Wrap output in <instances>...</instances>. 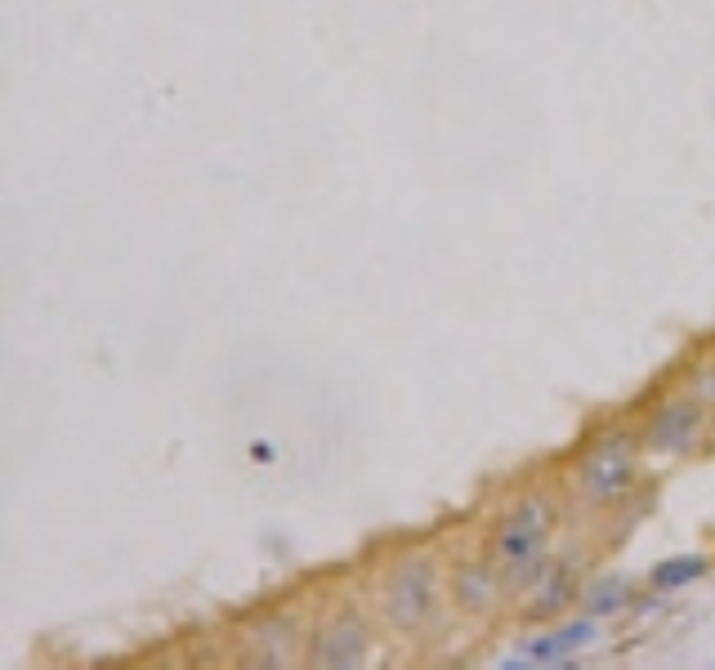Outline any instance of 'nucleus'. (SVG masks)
Returning <instances> with one entry per match:
<instances>
[{
  "label": "nucleus",
  "mask_w": 715,
  "mask_h": 670,
  "mask_svg": "<svg viewBox=\"0 0 715 670\" xmlns=\"http://www.w3.org/2000/svg\"><path fill=\"white\" fill-rule=\"evenodd\" d=\"M447 599H452V608L461 612V617H492L497 612V603L505 599V577L501 568L483 554V559H461L452 563V572H447Z\"/></svg>",
  "instance_id": "nucleus-7"
},
{
  "label": "nucleus",
  "mask_w": 715,
  "mask_h": 670,
  "mask_svg": "<svg viewBox=\"0 0 715 670\" xmlns=\"http://www.w3.org/2000/svg\"><path fill=\"white\" fill-rule=\"evenodd\" d=\"M559 501L550 492H523L514 496L510 505L501 510L497 528L488 536V559L501 568L505 577V595L523 599L537 577L550 568V545H555L559 532Z\"/></svg>",
  "instance_id": "nucleus-1"
},
{
  "label": "nucleus",
  "mask_w": 715,
  "mask_h": 670,
  "mask_svg": "<svg viewBox=\"0 0 715 670\" xmlns=\"http://www.w3.org/2000/svg\"><path fill=\"white\" fill-rule=\"evenodd\" d=\"M702 434H707V402L693 394H675L653 407V416H648L640 429V443L648 456L680 461V456L698 452Z\"/></svg>",
  "instance_id": "nucleus-5"
},
{
  "label": "nucleus",
  "mask_w": 715,
  "mask_h": 670,
  "mask_svg": "<svg viewBox=\"0 0 715 670\" xmlns=\"http://www.w3.org/2000/svg\"><path fill=\"white\" fill-rule=\"evenodd\" d=\"M376 653V635H371L367 612L354 603H340L318 621L309 635V662L322 670H358Z\"/></svg>",
  "instance_id": "nucleus-4"
},
{
  "label": "nucleus",
  "mask_w": 715,
  "mask_h": 670,
  "mask_svg": "<svg viewBox=\"0 0 715 670\" xmlns=\"http://www.w3.org/2000/svg\"><path fill=\"white\" fill-rule=\"evenodd\" d=\"M577 577H572L568 563L550 559V568L537 577V586L528 590V617H564V612L572 608V599H577Z\"/></svg>",
  "instance_id": "nucleus-9"
},
{
  "label": "nucleus",
  "mask_w": 715,
  "mask_h": 670,
  "mask_svg": "<svg viewBox=\"0 0 715 670\" xmlns=\"http://www.w3.org/2000/svg\"><path fill=\"white\" fill-rule=\"evenodd\" d=\"M693 398H702L707 407H715V362L702 371H693Z\"/></svg>",
  "instance_id": "nucleus-12"
},
{
  "label": "nucleus",
  "mask_w": 715,
  "mask_h": 670,
  "mask_svg": "<svg viewBox=\"0 0 715 670\" xmlns=\"http://www.w3.org/2000/svg\"><path fill=\"white\" fill-rule=\"evenodd\" d=\"M581 608L599 621L626 617L635 608V581L631 577H595L586 590H581Z\"/></svg>",
  "instance_id": "nucleus-11"
},
{
  "label": "nucleus",
  "mask_w": 715,
  "mask_h": 670,
  "mask_svg": "<svg viewBox=\"0 0 715 670\" xmlns=\"http://www.w3.org/2000/svg\"><path fill=\"white\" fill-rule=\"evenodd\" d=\"M707 572H711V559L698 550L666 554V559H657L653 572H648V590H653V595H680V590L698 586Z\"/></svg>",
  "instance_id": "nucleus-10"
},
{
  "label": "nucleus",
  "mask_w": 715,
  "mask_h": 670,
  "mask_svg": "<svg viewBox=\"0 0 715 670\" xmlns=\"http://www.w3.org/2000/svg\"><path fill=\"white\" fill-rule=\"evenodd\" d=\"M590 644H599V617L581 612V617L559 621L555 630H541V635L523 639L519 653L528 657V670H577L581 653Z\"/></svg>",
  "instance_id": "nucleus-6"
},
{
  "label": "nucleus",
  "mask_w": 715,
  "mask_h": 670,
  "mask_svg": "<svg viewBox=\"0 0 715 670\" xmlns=\"http://www.w3.org/2000/svg\"><path fill=\"white\" fill-rule=\"evenodd\" d=\"M300 657H309V639L300 635V621L291 612H273V617L251 621V630H246V662L295 666Z\"/></svg>",
  "instance_id": "nucleus-8"
},
{
  "label": "nucleus",
  "mask_w": 715,
  "mask_h": 670,
  "mask_svg": "<svg viewBox=\"0 0 715 670\" xmlns=\"http://www.w3.org/2000/svg\"><path fill=\"white\" fill-rule=\"evenodd\" d=\"M640 434L608 429L586 447V456L572 469V487L590 510H617L626 496L640 487Z\"/></svg>",
  "instance_id": "nucleus-3"
},
{
  "label": "nucleus",
  "mask_w": 715,
  "mask_h": 670,
  "mask_svg": "<svg viewBox=\"0 0 715 670\" xmlns=\"http://www.w3.org/2000/svg\"><path fill=\"white\" fill-rule=\"evenodd\" d=\"M443 595H447V577H438V563L429 550L398 554L376 586V603H380L385 626L407 639L429 635V626L438 621Z\"/></svg>",
  "instance_id": "nucleus-2"
}]
</instances>
